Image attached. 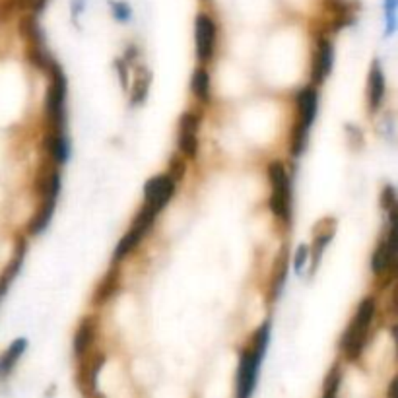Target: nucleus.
Instances as JSON below:
<instances>
[{
	"label": "nucleus",
	"instance_id": "obj_1",
	"mask_svg": "<svg viewBox=\"0 0 398 398\" xmlns=\"http://www.w3.org/2000/svg\"><path fill=\"white\" fill-rule=\"evenodd\" d=\"M270 340V323L266 320L262 327H260L253 342H251L249 348H245L241 352V358H239V368H237V398H251L257 387V377H259V368L260 361L264 358V352L269 348Z\"/></svg>",
	"mask_w": 398,
	"mask_h": 398
},
{
	"label": "nucleus",
	"instance_id": "obj_2",
	"mask_svg": "<svg viewBox=\"0 0 398 398\" xmlns=\"http://www.w3.org/2000/svg\"><path fill=\"white\" fill-rule=\"evenodd\" d=\"M375 311H377V303L373 298H365L359 303L356 317L342 336V352L348 359H358L361 356L365 338H368V330L375 318Z\"/></svg>",
	"mask_w": 398,
	"mask_h": 398
},
{
	"label": "nucleus",
	"instance_id": "obj_3",
	"mask_svg": "<svg viewBox=\"0 0 398 398\" xmlns=\"http://www.w3.org/2000/svg\"><path fill=\"white\" fill-rule=\"evenodd\" d=\"M318 109V93L315 86H307L298 93V125L293 127L291 134V152L293 156H301L307 146L309 130L315 123Z\"/></svg>",
	"mask_w": 398,
	"mask_h": 398
},
{
	"label": "nucleus",
	"instance_id": "obj_4",
	"mask_svg": "<svg viewBox=\"0 0 398 398\" xmlns=\"http://www.w3.org/2000/svg\"><path fill=\"white\" fill-rule=\"evenodd\" d=\"M39 190L43 195V202H41L35 218L31 219L30 224V233H33V235L41 233L43 229L49 226L55 206H57V197L60 192V173L57 168H51L49 171H45V175L39 181Z\"/></svg>",
	"mask_w": 398,
	"mask_h": 398
},
{
	"label": "nucleus",
	"instance_id": "obj_5",
	"mask_svg": "<svg viewBox=\"0 0 398 398\" xmlns=\"http://www.w3.org/2000/svg\"><path fill=\"white\" fill-rule=\"evenodd\" d=\"M269 181L272 195H270V208L284 224L289 221L291 212V189H289L288 171L282 161H272L269 165Z\"/></svg>",
	"mask_w": 398,
	"mask_h": 398
},
{
	"label": "nucleus",
	"instance_id": "obj_6",
	"mask_svg": "<svg viewBox=\"0 0 398 398\" xmlns=\"http://www.w3.org/2000/svg\"><path fill=\"white\" fill-rule=\"evenodd\" d=\"M51 74L49 90H47V119L51 130L64 129L66 119V78L59 64H55Z\"/></svg>",
	"mask_w": 398,
	"mask_h": 398
},
{
	"label": "nucleus",
	"instance_id": "obj_7",
	"mask_svg": "<svg viewBox=\"0 0 398 398\" xmlns=\"http://www.w3.org/2000/svg\"><path fill=\"white\" fill-rule=\"evenodd\" d=\"M156 216H158V212H156L154 208H150L148 204H144V206L140 208L136 219L132 221L130 229L125 233V237L119 241V245H117V249H115L113 259L123 260L127 255H129L130 251L136 249V247L140 245V241H142L144 235L148 233V229L152 228V224H154Z\"/></svg>",
	"mask_w": 398,
	"mask_h": 398
},
{
	"label": "nucleus",
	"instance_id": "obj_8",
	"mask_svg": "<svg viewBox=\"0 0 398 398\" xmlns=\"http://www.w3.org/2000/svg\"><path fill=\"white\" fill-rule=\"evenodd\" d=\"M195 39H197V55L200 62H208L214 57L216 41H218V28L216 21L206 14H199L195 21Z\"/></svg>",
	"mask_w": 398,
	"mask_h": 398
},
{
	"label": "nucleus",
	"instance_id": "obj_9",
	"mask_svg": "<svg viewBox=\"0 0 398 398\" xmlns=\"http://www.w3.org/2000/svg\"><path fill=\"white\" fill-rule=\"evenodd\" d=\"M175 185H177V181L173 179L170 173L158 175V177L150 179L148 183H146V187H144V197H146L144 204H148L150 208H154L159 214V210L165 208L168 202L171 200V197H173Z\"/></svg>",
	"mask_w": 398,
	"mask_h": 398
},
{
	"label": "nucleus",
	"instance_id": "obj_10",
	"mask_svg": "<svg viewBox=\"0 0 398 398\" xmlns=\"http://www.w3.org/2000/svg\"><path fill=\"white\" fill-rule=\"evenodd\" d=\"M199 129L200 117L192 111L181 115L179 120V148L185 158H197L199 154Z\"/></svg>",
	"mask_w": 398,
	"mask_h": 398
},
{
	"label": "nucleus",
	"instance_id": "obj_11",
	"mask_svg": "<svg viewBox=\"0 0 398 398\" xmlns=\"http://www.w3.org/2000/svg\"><path fill=\"white\" fill-rule=\"evenodd\" d=\"M332 64H334V47H332L329 37L320 35L317 39V47H315V55H313V66H311L313 86H318L329 78Z\"/></svg>",
	"mask_w": 398,
	"mask_h": 398
},
{
	"label": "nucleus",
	"instance_id": "obj_12",
	"mask_svg": "<svg viewBox=\"0 0 398 398\" xmlns=\"http://www.w3.org/2000/svg\"><path fill=\"white\" fill-rule=\"evenodd\" d=\"M84 361L80 363L78 369V387L84 395H90L93 390H98V375H100L101 368L105 365V354H91V356H84Z\"/></svg>",
	"mask_w": 398,
	"mask_h": 398
},
{
	"label": "nucleus",
	"instance_id": "obj_13",
	"mask_svg": "<svg viewBox=\"0 0 398 398\" xmlns=\"http://www.w3.org/2000/svg\"><path fill=\"white\" fill-rule=\"evenodd\" d=\"M385 88H387L385 72L381 69L379 60H373L371 72H369V91H368L371 111H377L379 107H381V103L385 100Z\"/></svg>",
	"mask_w": 398,
	"mask_h": 398
},
{
	"label": "nucleus",
	"instance_id": "obj_14",
	"mask_svg": "<svg viewBox=\"0 0 398 398\" xmlns=\"http://www.w3.org/2000/svg\"><path fill=\"white\" fill-rule=\"evenodd\" d=\"M93 340H96V320L84 318L74 334V354L78 358H84L90 352Z\"/></svg>",
	"mask_w": 398,
	"mask_h": 398
},
{
	"label": "nucleus",
	"instance_id": "obj_15",
	"mask_svg": "<svg viewBox=\"0 0 398 398\" xmlns=\"http://www.w3.org/2000/svg\"><path fill=\"white\" fill-rule=\"evenodd\" d=\"M26 348H28V340L18 338L14 340L10 346L4 350V354L0 356V381L10 375L12 369L16 368V363H18L21 356H24Z\"/></svg>",
	"mask_w": 398,
	"mask_h": 398
},
{
	"label": "nucleus",
	"instance_id": "obj_16",
	"mask_svg": "<svg viewBox=\"0 0 398 398\" xmlns=\"http://www.w3.org/2000/svg\"><path fill=\"white\" fill-rule=\"evenodd\" d=\"M26 249H28V247H26V241H20L14 259L10 260V264L6 266V270L2 272V276H0V299L6 296V291L10 288V284L14 282V278H16V274L20 272L21 262L26 259Z\"/></svg>",
	"mask_w": 398,
	"mask_h": 398
},
{
	"label": "nucleus",
	"instance_id": "obj_17",
	"mask_svg": "<svg viewBox=\"0 0 398 398\" xmlns=\"http://www.w3.org/2000/svg\"><path fill=\"white\" fill-rule=\"evenodd\" d=\"M47 150H49L51 158H53V161H55L57 165L64 163V161L69 159V138L64 136L62 130H51L49 136H47Z\"/></svg>",
	"mask_w": 398,
	"mask_h": 398
},
{
	"label": "nucleus",
	"instance_id": "obj_18",
	"mask_svg": "<svg viewBox=\"0 0 398 398\" xmlns=\"http://www.w3.org/2000/svg\"><path fill=\"white\" fill-rule=\"evenodd\" d=\"M190 88H192V93L195 98L200 100L202 103H208L210 101V74L206 69H197L192 72V80H190Z\"/></svg>",
	"mask_w": 398,
	"mask_h": 398
},
{
	"label": "nucleus",
	"instance_id": "obj_19",
	"mask_svg": "<svg viewBox=\"0 0 398 398\" xmlns=\"http://www.w3.org/2000/svg\"><path fill=\"white\" fill-rule=\"evenodd\" d=\"M150 76L148 69H144V66H140L138 74H134V84H132V93H130V101H132V105H138L142 101L146 100V96H148L150 90Z\"/></svg>",
	"mask_w": 398,
	"mask_h": 398
},
{
	"label": "nucleus",
	"instance_id": "obj_20",
	"mask_svg": "<svg viewBox=\"0 0 398 398\" xmlns=\"http://www.w3.org/2000/svg\"><path fill=\"white\" fill-rule=\"evenodd\" d=\"M286 276H288V255L286 251L282 253V257L278 259V264L274 266V276H272V284H270V293L272 298H276L284 284H286Z\"/></svg>",
	"mask_w": 398,
	"mask_h": 398
},
{
	"label": "nucleus",
	"instance_id": "obj_21",
	"mask_svg": "<svg viewBox=\"0 0 398 398\" xmlns=\"http://www.w3.org/2000/svg\"><path fill=\"white\" fill-rule=\"evenodd\" d=\"M334 237V226L330 229H320V233L315 235V245H313V269L311 272H315L318 266V262H320V257H323V251L327 249V245H329L330 241Z\"/></svg>",
	"mask_w": 398,
	"mask_h": 398
},
{
	"label": "nucleus",
	"instance_id": "obj_22",
	"mask_svg": "<svg viewBox=\"0 0 398 398\" xmlns=\"http://www.w3.org/2000/svg\"><path fill=\"white\" fill-rule=\"evenodd\" d=\"M340 383H342V368L334 365L330 369V373L325 379V390H323V398H338Z\"/></svg>",
	"mask_w": 398,
	"mask_h": 398
},
{
	"label": "nucleus",
	"instance_id": "obj_23",
	"mask_svg": "<svg viewBox=\"0 0 398 398\" xmlns=\"http://www.w3.org/2000/svg\"><path fill=\"white\" fill-rule=\"evenodd\" d=\"M381 206L387 210L388 221H397V192L390 185H387L381 192Z\"/></svg>",
	"mask_w": 398,
	"mask_h": 398
},
{
	"label": "nucleus",
	"instance_id": "obj_24",
	"mask_svg": "<svg viewBox=\"0 0 398 398\" xmlns=\"http://www.w3.org/2000/svg\"><path fill=\"white\" fill-rule=\"evenodd\" d=\"M397 6L398 0H385V20H387V35L397 28Z\"/></svg>",
	"mask_w": 398,
	"mask_h": 398
},
{
	"label": "nucleus",
	"instance_id": "obj_25",
	"mask_svg": "<svg viewBox=\"0 0 398 398\" xmlns=\"http://www.w3.org/2000/svg\"><path fill=\"white\" fill-rule=\"evenodd\" d=\"M111 10H113V16H115V20L119 21H129L130 16H132V10H130V6L127 2H111Z\"/></svg>",
	"mask_w": 398,
	"mask_h": 398
},
{
	"label": "nucleus",
	"instance_id": "obj_26",
	"mask_svg": "<svg viewBox=\"0 0 398 398\" xmlns=\"http://www.w3.org/2000/svg\"><path fill=\"white\" fill-rule=\"evenodd\" d=\"M307 259H309V245H299L298 253H296V262H293V266H296V272L298 274H301V270H303V266L307 264Z\"/></svg>",
	"mask_w": 398,
	"mask_h": 398
},
{
	"label": "nucleus",
	"instance_id": "obj_27",
	"mask_svg": "<svg viewBox=\"0 0 398 398\" xmlns=\"http://www.w3.org/2000/svg\"><path fill=\"white\" fill-rule=\"evenodd\" d=\"M49 0H20V6L24 10H28L30 14H39Z\"/></svg>",
	"mask_w": 398,
	"mask_h": 398
},
{
	"label": "nucleus",
	"instance_id": "obj_28",
	"mask_svg": "<svg viewBox=\"0 0 398 398\" xmlns=\"http://www.w3.org/2000/svg\"><path fill=\"white\" fill-rule=\"evenodd\" d=\"M397 388H398V381L397 379H392V381H390V385H388L387 398H398L397 397Z\"/></svg>",
	"mask_w": 398,
	"mask_h": 398
},
{
	"label": "nucleus",
	"instance_id": "obj_29",
	"mask_svg": "<svg viewBox=\"0 0 398 398\" xmlns=\"http://www.w3.org/2000/svg\"><path fill=\"white\" fill-rule=\"evenodd\" d=\"M86 398H105L103 395H100L98 390H93V392H90V395H86Z\"/></svg>",
	"mask_w": 398,
	"mask_h": 398
}]
</instances>
